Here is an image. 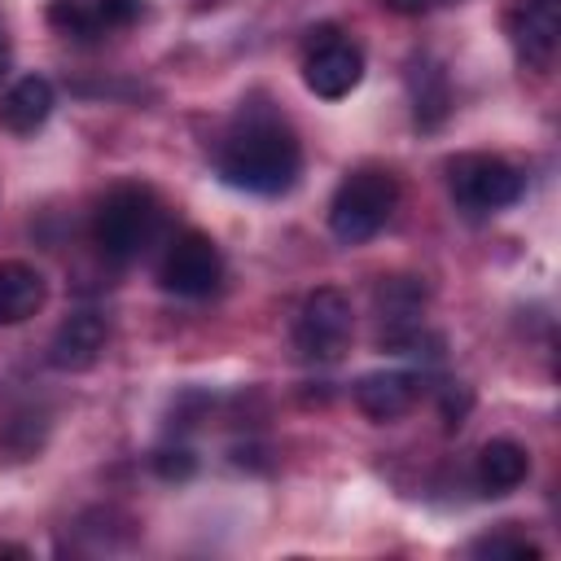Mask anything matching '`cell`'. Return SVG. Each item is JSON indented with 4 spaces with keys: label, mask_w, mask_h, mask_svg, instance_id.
Returning a JSON list of instances; mask_svg holds the SVG:
<instances>
[{
    "label": "cell",
    "mask_w": 561,
    "mask_h": 561,
    "mask_svg": "<svg viewBox=\"0 0 561 561\" xmlns=\"http://www.w3.org/2000/svg\"><path fill=\"white\" fill-rule=\"evenodd\" d=\"M408 92H412V114H416V127H438L447 114H451V88H447V75L443 66H434L430 57L412 61L408 70Z\"/></svg>",
    "instance_id": "5bb4252c"
},
{
    "label": "cell",
    "mask_w": 561,
    "mask_h": 561,
    "mask_svg": "<svg viewBox=\"0 0 561 561\" xmlns=\"http://www.w3.org/2000/svg\"><path fill=\"white\" fill-rule=\"evenodd\" d=\"M44 298H48V285L31 263L22 259L0 263V324H26L31 316H39Z\"/></svg>",
    "instance_id": "4fadbf2b"
},
{
    "label": "cell",
    "mask_w": 561,
    "mask_h": 561,
    "mask_svg": "<svg viewBox=\"0 0 561 561\" xmlns=\"http://www.w3.org/2000/svg\"><path fill=\"white\" fill-rule=\"evenodd\" d=\"M44 434H48V421H44L39 412H22V416H13V421L4 425V443L18 451V460L35 456V451L44 447Z\"/></svg>",
    "instance_id": "2e32d148"
},
{
    "label": "cell",
    "mask_w": 561,
    "mask_h": 561,
    "mask_svg": "<svg viewBox=\"0 0 561 561\" xmlns=\"http://www.w3.org/2000/svg\"><path fill=\"white\" fill-rule=\"evenodd\" d=\"M158 228H162V206H158L153 188H145V184L110 188L96 206V219H92V237H96L101 254L114 263L140 259L153 245Z\"/></svg>",
    "instance_id": "7a4b0ae2"
},
{
    "label": "cell",
    "mask_w": 561,
    "mask_h": 561,
    "mask_svg": "<svg viewBox=\"0 0 561 561\" xmlns=\"http://www.w3.org/2000/svg\"><path fill=\"white\" fill-rule=\"evenodd\" d=\"M508 35L526 66L548 70L561 35V0H517V9L508 13Z\"/></svg>",
    "instance_id": "ba28073f"
},
{
    "label": "cell",
    "mask_w": 561,
    "mask_h": 561,
    "mask_svg": "<svg viewBox=\"0 0 561 561\" xmlns=\"http://www.w3.org/2000/svg\"><path fill=\"white\" fill-rule=\"evenodd\" d=\"M351 329H355L351 298L337 285H320L302 298L294 316V346L307 359H337L351 342Z\"/></svg>",
    "instance_id": "5b68a950"
},
{
    "label": "cell",
    "mask_w": 561,
    "mask_h": 561,
    "mask_svg": "<svg viewBox=\"0 0 561 561\" xmlns=\"http://www.w3.org/2000/svg\"><path fill=\"white\" fill-rule=\"evenodd\" d=\"M4 66H9V35H4V26H0V75H4Z\"/></svg>",
    "instance_id": "7402d4cb"
},
{
    "label": "cell",
    "mask_w": 561,
    "mask_h": 561,
    "mask_svg": "<svg viewBox=\"0 0 561 561\" xmlns=\"http://www.w3.org/2000/svg\"><path fill=\"white\" fill-rule=\"evenodd\" d=\"M105 342H110L105 320L96 311H75L57 324V333L48 342V364L61 373H88L105 355Z\"/></svg>",
    "instance_id": "9c48e42d"
},
{
    "label": "cell",
    "mask_w": 561,
    "mask_h": 561,
    "mask_svg": "<svg viewBox=\"0 0 561 561\" xmlns=\"http://www.w3.org/2000/svg\"><path fill=\"white\" fill-rule=\"evenodd\" d=\"M57 105V92L44 75H22L4 96H0V127L13 131V136H31L48 123Z\"/></svg>",
    "instance_id": "8fae6325"
},
{
    "label": "cell",
    "mask_w": 561,
    "mask_h": 561,
    "mask_svg": "<svg viewBox=\"0 0 561 561\" xmlns=\"http://www.w3.org/2000/svg\"><path fill=\"white\" fill-rule=\"evenodd\" d=\"M416 399H421V377L416 373L386 368V373H368V377L355 381V408L377 425L408 416Z\"/></svg>",
    "instance_id": "30bf717a"
},
{
    "label": "cell",
    "mask_w": 561,
    "mask_h": 561,
    "mask_svg": "<svg viewBox=\"0 0 561 561\" xmlns=\"http://www.w3.org/2000/svg\"><path fill=\"white\" fill-rule=\"evenodd\" d=\"M421 307H425V285H421L416 276H386V280L377 285V311H381V320H386L381 333L421 324Z\"/></svg>",
    "instance_id": "9a60e30c"
},
{
    "label": "cell",
    "mask_w": 561,
    "mask_h": 561,
    "mask_svg": "<svg viewBox=\"0 0 561 561\" xmlns=\"http://www.w3.org/2000/svg\"><path fill=\"white\" fill-rule=\"evenodd\" d=\"M149 465H153V473H158L162 482H188V478L197 473V456H193V447H184V443H162V447L149 456Z\"/></svg>",
    "instance_id": "e0dca14e"
},
{
    "label": "cell",
    "mask_w": 561,
    "mask_h": 561,
    "mask_svg": "<svg viewBox=\"0 0 561 561\" xmlns=\"http://www.w3.org/2000/svg\"><path fill=\"white\" fill-rule=\"evenodd\" d=\"M0 557H26V548L22 543H0Z\"/></svg>",
    "instance_id": "603a6c76"
},
{
    "label": "cell",
    "mask_w": 561,
    "mask_h": 561,
    "mask_svg": "<svg viewBox=\"0 0 561 561\" xmlns=\"http://www.w3.org/2000/svg\"><path fill=\"white\" fill-rule=\"evenodd\" d=\"M215 167L232 188L276 197L294 188L302 171V145L276 114H250L224 136Z\"/></svg>",
    "instance_id": "6da1fadb"
},
{
    "label": "cell",
    "mask_w": 561,
    "mask_h": 561,
    "mask_svg": "<svg viewBox=\"0 0 561 561\" xmlns=\"http://www.w3.org/2000/svg\"><path fill=\"white\" fill-rule=\"evenodd\" d=\"M359 79H364V48L355 39H342L333 26L311 31L302 57V83L324 101H342L359 88Z\"/></svg>",
    "instance_id": "52a82bcc"
},
{
    "label": "cell",
    "mask_w": 561,
    "mask_h": 561,
    "mask_svg": "<svg viewBox=\"0 0 561 561\" xmlns=\"http://www.w3.org/2000/svg\"><path fill=\"white\" fill-rule=\"evenodd\" d=\"M140 9H145L140 0H88V13H92V26H96V35L131 26V22L140 18Z\"/></svg>",
    "instance_id": "ac0fdd59"
},
{
    "label": "cell",
    "mask_w": 561,
    "mask_h": 561,
    "mask_svg": "<svg viewBox=\"0 0 561 561\" xmlns=\"http://www.w3.org/2000/svg\"><path fill=\"white\" fill-rule=\"evenodd\" d=\"M390 13H403V18H416V13H434L443 4H460V0H381Z\"/></svg>",
    "instance_id": "44dd1931"
},
{
    "label": "cell",
    "mask_w": 561,
    "mask_h": 561,
    "mask_svg": "<svg viewBox=\"0 0 561 561\" xmlns=\"http://www.w3.org/2000/svg\"><path fill=\"white\" fill-rule=\"evenodd\" d=\"M526 473H530V451L513 438H491L473 465V482L482 495H508L526 482Z\"/></svg>",
    "instance_id": "7c38bea8"
},
{
    "label": "cell",
    "mask_w": 561,
    "mask_h": 561,
    "mask_svg": "<svg viewBox=\"0 0 561 561\" xmlns=\"http://www.w3.org/2000/svg\"><path fill=\"white\" fill-rule=\"evenodd\" d=\"M158 280L175 298H210L224 280V254L206 232L184 228L171 237V245L158 263Z\"/></svg>",
    "instance_id": "8992f818"
},
{
    "label": "cell",
    "mask_w": 561,
    "mask_h": 561,
    "mask_svg": "<svg viewBox=\"0 0 561 561\" xmlns=\"http://www.w3.org/2000/svg\"><path fill=\"white\" fill-rule=\"evenodd\" d=\"M469 552H473V557H526V561H539V557H543L530 539L508 535V530H504V535H482V539H473Z\"/></svg>",
    "instance_id": "d6986e66"
},
{
    "label": "cell",
    "mask_w": 561,
    "mask_h": 561,
    "mask_svg": "<svg viewBox=\"0 0 561 561\" xmlns=\"http://www.w3.org/2000/svg\"><path fill=\"white\" fill-rule=\"evenodd\" d=\"M447 188L465 210L491 215L522 197L526 175L513 162H504L500 153H456L447 162Z\"/></svg>",
    "instance_id": "277c9868"
},
{
    "label": "cell",
    "mask_w": 561,
    "mask_h": 561,
    "mask_svg": "<svg viewBox=\"0 0 561 561\" xmlns=\"http://www.w3.org/2000/svg\"><path fill=\"white\" fill-rule=\"evenodd\" d=\"M469 408H473V394H469V386H443V394H438V412H443V425L447 430H460L465 425V416H469Z\"/></svg>",
    "instance_id": "ffe728a7"
},
{
    "label": "cell",
    "mask_w": 561,
    "mask_h": 561,
    "mask_svg": "<svg viewBox=\"0 0 561 561\" xmlns=\"http://www.w3.org/2000/svg\"><path fill=\"white\" fill-rule=\"evenodd\" d=\"M394 206H399V180L390 171H381V167H359L333 188L329 228H333L337 241L359 245V241H368V237H377L386 228Z\"/></svg>",
    "instance_id": "3957f363"
}]
</instances>
